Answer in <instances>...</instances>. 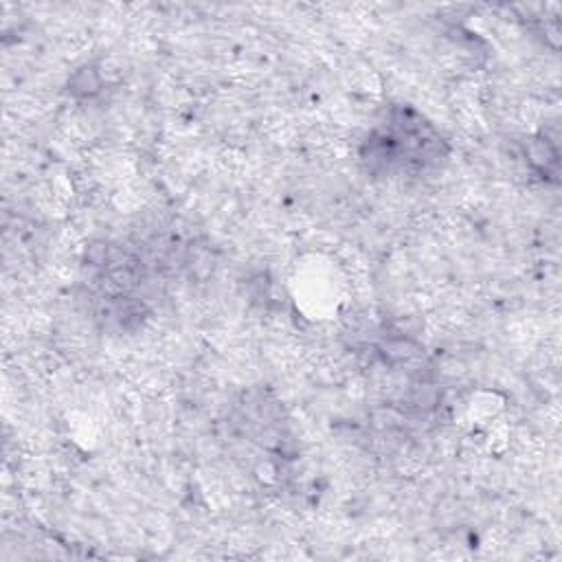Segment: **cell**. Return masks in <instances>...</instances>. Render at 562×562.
Returning a JSON list of instances; mask_svg holds the SVG:
<instances>
[{
    "label": "cell",
    "mask_w": 562,
    "mask_h": 562,
    "mask_svg": "<svg viewBox=\"0 0 562 562\" xmlns=\"http://www.w3.org/2000/svg\"><path fill=\"white\" fill-rule=\"evenodd\" d=\"M375 147L378 158L386 167L395 165H430L439 158V138L430 134L422 121H411L402 114L400 121H391L386 132L369 140Z\"/></svg>",
    "instance_id": "cell-1"
}]
</instances>
